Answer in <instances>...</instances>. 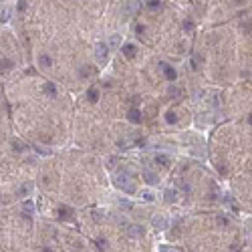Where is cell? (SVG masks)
<instances>
[{
    "mask_svg": "<svg viewBox=\"0 0 252 252\" xmlns=\"http://www.w3.org/2000/svg\"><path fill=\"white\" fill-rule=\"evenodd\" d=\"M129 179H131V178H129V172H127V170L117 172V173H115V186L121 188V190L127 192V194H133V192H135V186H133Z\"/></svg>",
    "mask_w": 252,
    "mask_h": 252,
    "instance_id": "obj_1",
    "label": "cell"
},
{
    "mask_svg": "<svg viewBox=\"0 0 252 252\" xmlns=\"http://www.w3.org/2000/svg\"><path fill=\"white\" fill-rule=\"evenodd\" d=\"M109 45H105V42H99L97 47H95V54H97V61L99 63H105L107 61V54H109Z\"/></svg>",
    "mask_w": 252,
    "mask_h": 252,
    "instance_id": "obj_2",
    "label": "cell"
},
{
    "mask_svg": "<svg viewBox=\"0 0 252 252\" xmlns=\"http://www.w3.org/2000/svg\"><path fill=\"white\" fill-rule=\"evenodd\" d=\"M125 230H127V236H129V238H133V240H137V238H141V236H143V230H141L139 226H135V224H129Z\"/></svg>",
    "mask_w": 252,
    "mask_h": 252,
    "instance_id": "obj_3",
    "label": "cell"
},
{
    "mask_svg": "<svg viewBox=\"0 0 252 252\" xmlns=\"http://www.w3.org/2000/svg\"><path fill=\"white\" fill-rule=\"evenodd\" d=\"M143 178H145V182H147V184H149V186H155V184H157V182H159L157 173H153L151 170H145V172H143Z\"/></svg>",
    "mask_w": 252,
    "mask_h": 252,
    "instance_id": "obj_4",
    "label": "cell"
},
{
    "mask_svg": "<svg viewBox=\"0 0 252 252\" xmlns=\"http://www.w3.org/2000/svg\"><path fill=\"white\" fill-rule=\"evenodd\" d=\"M161 69H163V73H166V79H167V81H176V77H178V73H176V69H172V67H167L166 63H161Z\"/></svg>",
    "mask_w": 252,
    "mask_h": 252,
    "instance_id": "obj_5",
    "label": "cell"
},
{
    "mask_svg": "<svg viewBox=\"0 0 252 252\" xmlns=\"http://www.w3.org/2000/svg\"><path fill=\"white\" fill-rule=\"evenodd\" d=\"M57 216H59L61 220H69L71 216H73V212H71V208H67V206H61L59 210H57Z\"/></svg>",
    "mask_w": 252,
    "mask_h": 252,
    "instance_id": "obj_6",
    "label": "cell"
},
{
    "mask_svg": "<svg viewBox=\"0 0 252 252\" xmlns=\"http://www.w3.org/2000/svg\"><path fill=\"white\" fill-rule=\"evenodd\" d=\"M137 8H139V2H137V0H127L125 14H133V12H137Z\"/></svg>",
    "mask_w": 252,
    "mask_h": 252,
    "instance_id": "obj_7",
    "label": "cell"
},
{
    "mask_svg": "<svg viewBox=\"0 0 252 252\" xmlns=\"http://www.w3.org/2000/svg\"><path fill=\"white\" fill-rule=\"evenodd\" d=\"M121 51H123V54H125L127 59H133V57L137 54V51H135L133 45H125V47H121Z\"/></svg>",
    "mask_w": 252,
    "mask_h": 252,
    "instance_id": "obj_8",
    "label": "cell"
},
{
    "mask_svg": "<svg viewBox=\"0 0 252 252\" xmlns=\"http://www.w3.org/2000/svg\"><path fill=\"white\" fill-rule=\"evenodd\" d=\"M127 119L131 121V123H139V121H141V113L137 111V109H131V111L127 113Z\"/></svg>",
    "mask_w": 252,
    "mask_h": 252,
    "instance_id": "obj_9",
    "label": "cell"
},
{
    "mask_svg": "<svg viewBox=\"0 0 252 252\" xmlns=\"http://www.w3.org/2000/svg\"><path fill=\"white\" fill-rule=\"evenodd\" d=\"M151 222H153V226H155V228H166V226H167V220L163 218V216H153Z\"/></svg>",
    "mask_w": 252,
    "mask_h": 252,
    "instance_id": "obj_10",
    "label": "cell"
},
{
    "mask_svg": "<svg viewBox=\"0 0 252 252\" xmlns=\"http://www.w3.org/2000/svg\"><path fill=\"white\" fill-rule=\"evenodd\" d=\"M163 200H166L167 204H170V202H176V200H178V192H176V190H166V192H163Z\"/></svg>",
    "mask_w": 252,
    "mask_h": 252,
    "instance_id": "obj_11",
    "label": "cell"
},
{
    "mask_svg": "<svg viewBox=\"0 0 252 252\" xmlns=\"http://www.w3.org/2000/svg\"><path fill=\"white\" fill-rule=\"evenodd\" d=\"M42 89H45V93H47L48 97H54V95H57V87H54L53 83H45Z\"/></svg>",
    "mask_w": 252,
    "mask_h": 252,
    "instance_id": "obj_12",
    "label": "cell"
},
{
    "mask_svg": "<svg viewBox=\"0 0 252 252\" xmlns=\"http://www.w3.org/2000/svg\"><path fill=\"white\" fill-rule=\"evenodd\" d=\"M10 69H12V61H6V59L0 61V73H6Z\"/></svg>",
    "mask_w": 252,
    "mask_h": 252,
    "instance_id": "obj_13",
    "label": "cell"
},
{
    "mask_svg": "<svg viewBox=\"0 0 252 252\" xmlns=\"http://www.w3.org/2000/svg\"><path fill=\"white\" fill-rule=\"evenodd\" d=\"M30 190H33V184L26 182V184H22V186L18 188V194H20V196H26V194H30Z\"/></svg>",
    "mask_w": 252,
    "mask_h": 252,
    "instance_id": "obj_14",
    "label": "cell"
},
{
    "mask_svg": "<svg viewBox=\"0 0 252 252\" xmlns=\"http://www.w3.org/2000/svg\"><path fill=\"white\" fill-rule=\"evenodd\" d=\"M39 63H40L42 67H51V65H53V61H51V57H48V54H40Z\"/></svg>",
    "mask_w": 252,
    "mask_h": 252,
    "instance_id": "obj_15",
    "label": "cell"
},
{
    "mask_svg": "<svg viewBox=\"0 0 252 252\" xmlns=\"http://www.w3.org/2000/svg\"><path fill=\"white\" fill-rule=\"evenodd\" d=\"M119 42H121V39L117 36V34H113L111 39H109V47H111V48H117V47H119Z\"/></svg>",
    "mask_w": 252,
    "mask_h": 252,
    "instance_id": "obj_16",
    "label": "cell"
},
{
    "mask_svg": "<svg viewBox=\"0 0 252 252\" xmlns=\"http://www.w3.org/2000/svg\"><path fill=\"white\" fill-rule=\"evenodd\" d=\"M87 97H89V101H91V103H95V101L99 99V93H97V89H89Z\"/></svg>",
    "mask_w": 252,
    "mask_h": 252,
    "instance_id": "obj_17",
    "label": "cell"
},
{
    "mask_svg": "<svg viewBox=\"0 0 252 252\" xmlns=\"http://www.w3.org/2000/svg\"><path fill=\"white\" fill-rule=\"evenodd\" d=\"M91 218H93L95 222H101V220H103V214H101L99 210H91Z\"/></svg>",
    "mask_w": 252,
    "mask_h": 252,
    "instance_id": "obj_18",
    "label": "cell"
},
{
    "mask_svg": "<svg viewBox=\"0 0 252 252\" xmlns=\"http://www.w3.org/2000/svg\"><path fill=\"white\" fill-rule=\"evenodd\" d=\"M155 161H157L159 166H167V155H161V153H159V155H155Z\"/></svg>",
    "mask_w": 252,
    "mask_h": 252,
    "instance_id": "obj_19",
    "label": "cell"
},
{
    "mask_svg": "<svg viewBox=\"0 0 252 252\" xmlns=\"http://www.w3.org/2000/svg\"><path fill=\"white\" fill-rule=\"evenodd\" d=\"M166 119H167V123H176V121H178V115H176L173 111H167Z\"/></svg>",
    "mask_w": 252,
    "mask_h": 252,
    "instance_id": "obj_20",
    "label": "cell"
},
{
    "mask_svg": "<svg viewBox=\"0 0 252 252\" xmlns=\"http://www.w3.org/2000/svg\"><path fill=\"white\" fill-rule=\"evenodd\" d=\"M170 95H172V97H176V99H178V97H179V95H182V91H179V89H178V87H170Z\"/></svg>",
    "mask_w": 252,
    "mask_h": 252,
    "instance_id": "obj_21",
    "label": "cell"
},
{
    "mask_svg": "<svg viewBox=\"0 0 252 252\" xmlns=\"http://www.w3.org/2000/svg\"><path fill=\"white\" fill-rule=\"evenodd\" d=\"M33 208H34V206H33V202H24V204H22V210H24L26 214H30V212H33Z\"/></svg>",
    "mask_w": 252,
    "mask_h": 252,
    "instance_id": "obj_22",
    "label": "cell"
},
{
    "mask_svg": "<svg viewBox=\"0 0 252 252\" xmlns=\"http://www.w3.org/2000/svg\"><path fill=\"white\" fill-rule=\"evenodd\" d=\"M147 6L151 8V10H153V8H159V6H161V0H149V2H147Z\"/></svg>",
    "mask_w": 252,
    "mask_h": 252,
    "instance_id": "obj_23",
    "label": "cell"
},
{
    "mask_svg": "<svg viewBox=\"0 0 252 252\" xmlns=\"http://www.w3.org/2000/svg\"><path fill=\"white\" fill-rule=\"evenodd\" d=\"M119 206H121V208H125V210H131V208H133L131 202H127V200H119Z\"/></svg>",
    "mask_w": 252,
    "mask_h": 252,
    "instance_id": "obj_24",
    "label": "cell"
},
{
    "mask_svg": "<svg viewBox=\"0 0 252 252\" xmlns=\"http://www.w3.org/2000/svg\"><path fill=\"white\" fill-rule=\"evenodd\" d=\"M97 246H99V250H101V252H105V240H101V238H99V240H97Z\"/></svg>",
    "mask_w": 252,
    "mask_h": 252,
    "instance_id": "obj_25",
    "label": "cell"
},
{
    "mask_svg": "<svg viewBox=\"0 0 252 252\" xmlns=\"http://www.w3.org/2000/svg\"><path fill=\"white\" fill-rule=\"evenodd\" d=\"M87 75H89V67H81V77L85 79Z\"/></svg>",
    "mask_w": 252,
    "mask_h": 252,
    "instance_id": "obj_26",
    "label": "cell"
},
{
    "mask_svg": "<svg viewBox=\"0 0 252 252\" xmlns=\"http://www.w3.org/2000/svg\"><path fill=\"white\" fill-rule=\"evenodd\" d=\"M14 149H16V151H22L24 147H22V143H20V141H14Z\"/></svg>",
    "mask_w": 252,
    "mask_h": 252,
    "instance_id": "obj_27",
    "label": "cell"
},
{
    "mask_svg": "<svg viewBox=\"0 0 252 252\" xmlns=\"http://www.w3.org/2000/svg\"><path fill=\"white\" fill-rule=\"evenodd\" d=\"M24 6H26V2H24V0H20V2H18V10H20V12L24 10Z\"/></svg>",
    "mask_w": 252,
    "mask_h": 252,
    "instance_id": "obj_28",
    "label": "cell"
},
{
    "mask_svg": "<svg viewBox=\"0 0 252 252\" xmlns=\"http://www.w3.org/2000/svg\"><path fill=\"white\" fill-rule=\"evenodd\" d=\"M184 28H186V30H190V28H192V22H190V20H186V22H184Z\"/></svg>",
    "mask_w": 252,
    "mask_h": 252,
    "instance_id": "obj_29",
    "label": "cell"
},
{
    "mask_svg": "<svg viewBox=\"0 0 252 252\" xmlns=\"http://www.w3.org/2000/svg\"><path fill=\"white\" fill-rule=\"evenodd\" d=\"M42 252H53V250H51V248H47V246H45V248H42Z\"/></svg>",
    "mask_w": 252,
    "mask_h": 252,
    "instance_id": "obj_30",
    "label": "cell"
},
{
    "mask_svg": "<svg viewBox=\"0 0 252 252\" xmlns=\"http://www.w3.org/2000/svg\"><path fill=\"white\" fill-rule=\"evenodd\" d=\"M163 252H178V250H170V248H163Z\"/></svg>",
    "mask_w": 252,
    "mask_h": 252,
    "instance_id": "obj_31",
    "label": "cell"
},
{
    "mask_svg": "<svg viewBox=\"0 0 252 252\" xmlns=\"http://www.w3.org/2000/svg\"><path fill=\"white\" fill-rule=\"evenodd\" d=\"M248 123H250V125H252V115H250V117H248Z\"/></svg>",
    "mask_w": 252,
    "mask_h": 252,
    "instance_id": "obj_32",
    "label": "cell"
}]
</instances>
